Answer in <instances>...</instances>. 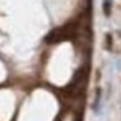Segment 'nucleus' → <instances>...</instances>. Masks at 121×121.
<instances>
[{
  "instance_id": "f257e3e1",
  "label": "nucleus",
  "mask_w": 121,
  "mask_h": 121,
  "mask_svg": "<svg viewBox=\"0 0 121 121\" xmlns=\"http://www.w3.org/2000/svg\"><path fill=\"white\" fill-rule=\"evenodd\" d=\"M103 8H104V12L107 16H109V12H111V0H104V5H103Z\"/></svg>"
}]
</instances>
